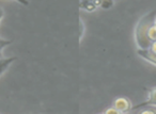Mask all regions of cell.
Masks as SVG:
<instances>
[{
	"instance_id": "6da1fadb",
	"label": "cell",
	"mask_w": 156,
	"mask_h": 114,
	"mask_svg": "<svg viewBox=\"0 0 156 114\" xmlns=\"http://www.w3.org/2000/svg\"><path fill=\"white\" fill-rule=\"evenodd\" d=\"M156 22V11H151L138 20L135 28V42L138 48L147 49L151 46L150 29Z\"/></svg>"
},
{
	"instance_id": "7a4b0ae2",
	"label": "cell",
	"mask_w": 156,
	"mask_h": 114,
	"mask_svg": "<svg viewBox=\"0 0 156 114\" xmlns=\"http://www.w3.org/2000/svg\"><path fill=\"white\" fill-rule=\"evenodd\" d=\"M145 107H156V88H153L149 91V95H147V98L144 101H141L140 103H137V105H133L132 110H139L141 108Z\"/></svg>"
},
{
	"instance_id": "3957f363",
	"label": "cell",
	"mask_w": 156,
	"mask_h": 114,
	"mask_svg": "<svg viewBox=\"0 0 156 114\" xmlns=\"http://www.w3.org/2000/svg\"><path fill=\"white\" fill-rule=\"evenodd\" d=\"M112 105L120 113H126V112L132 111V107H133L129 99H127L126 97H118V98H115Z\"/></svg>"
},
{
	"instance_id": "277c9868",
	"label": "cell",
	"mask_w": 156,
	"mask_h": 114,
	"mask_svg": "<svg viewBox=\"0 0 156 114\" xmlns=\"http://www.w3.org/2000/svg\"><path fill=\"white\" fill-rule=\"evenodd\" d=\"M137 54H138L141 59L147 61V62L151 63V64H153V65H156V52L151 51L149 48H147V49L138 48V49H137Z\"/></svg>"
},
{
	"instance_id": "5b68a950",
	"label": "cell",
	"mask_w": 156,
	"mask_h": 114,
	"mask_svg": "<svg viewBox=\"0 0 156 114\" xmlns=\"http://www.w3.org/2000/svg\"><path fill=\"white\" fill-rule=\"evenodd\" d=\"M17 60V57H10V58H3L0 56V76L5 74L7 69L11 66L14 61Z\"/></svg>"
},
{
	"instance_id": "8992f818",
	"label": "cell",
	"mask_w": 156,
	"mask_h": 114,
	"mask_svg": "<svg viewBox=\"0 0 156 114\" xmlns=\"http://www.w3.org/2000/svg\"><path fill=\"white\" fill-rule=\"evenodd\" d=\"M98 7H101L103 9H109L113 5V0H96Z\"/></svg>"
},
{
	"instance_id": "52a82bcc",
	"label": "cell",
	"mask_w": 156,
	"mask_h": 114,
	"mask_svg": "<svg viewBox=\"0 0 156 114\" xmlns=\"http://www.w3.org/2000/svg\"><path fill=\"white\" fill-rule=\"evenodd\" d=\"M12 43H13V40H7V39H3V37L0 36V56H1L2 50L5 49V47L11 45Z\"/></svg>"
},
{
	"instance_id": "ba28073f",
	"label": "cell",
	"mask_w": 156,
	"mask_h": 114,
	"mask_svg": "<svg viewBox=\"0 0 156 114\" xmlns=\"http://www.w3.org/2000/svg\"><path fill=\"white\" fill-rule=\"evenodd\" d=\"M105 113H106V114H119L120 112L118 111V110L115 109L113 105H111L110 108H108L107 110H105Z\"/></svg>"
},
{
	"instance_id": "9c48e42d",
	"label": "cell",
	"mask_w": 156,
	"mask_h": 114,
	"mask_svg": "<svg viewBox=\"0 0 156 114\" xmlns=\"http://www.w3.org/2000/svg\"><path fill=\"white\" fill-rule=\"evenodd\" d=\"M14 1H16V2L20 3V5H24V7H28L29 5V0H14Z\"/></svg>"
},
{
	"instance_id": "30bf717a",
	"label": "cell",
	"mask_w": 156,
	"mask_h": 114,
	"mask_svg": "<svg viewBox=\"0 0 156 114\" xmlns=\"http://www.w3.org/2000/svg\"><path fill=\"white\" fill-rule=\"evenodd\" d=\"M149 49L153 52H156V41H154L153 43L151 44V46L149 47Z\"/></svg>"
},
{
	"instance_id": "8fae6325",
	"label": "cell",
	"mask_w": 156,
	"mask_h": 114,
	"mask_svg": "<svg viewBox=\"0 0 156 114\" xmlns=\"http://www.w3.org/2000/svg\"><path fill=\"white\" fill-rule=\"evenodd\" d=\"M141 113H153V114H155L156 113V110H150V109H144V110H141Z\"/></svg>"
},
{
	"instance_id": "7c38bea8",
	"label": "cell",
	"mask_w": 156,
	"mask_h": 114,
	"mask_svg": "<svg viewBox=\"0 0 156 114\" xmlns=\"http://www.w3.org/2000/svg\"><path fill=\"white\" fill-rule=\"evenodd\" d=\"M3 16H5V10H3V8L0 7V22L3 18Z\"/></svg>"
}]
</instances>
